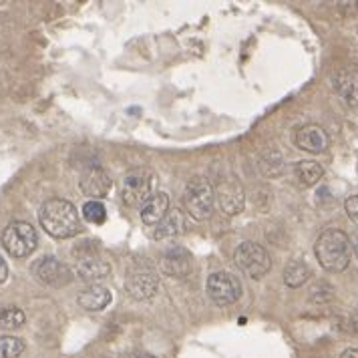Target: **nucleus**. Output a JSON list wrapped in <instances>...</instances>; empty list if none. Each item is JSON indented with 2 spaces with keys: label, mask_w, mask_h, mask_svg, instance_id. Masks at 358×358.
Listing matches in <instances>:
<instances>
[{
  "label": "nucleus",
  "mask_w": 358,
  "mask_h": 358,
  "mask_svg": "<svg viewBox=\"0 0 358 358\" xmlns=\"http://www.w3.org/2000/svg\"><path fill=\"white\" fill-rule=\"evenodd\" d=\"M310 268L304 262H290L284 270V282L290 288H300L308 282Z\"/></svg>",
  "instance_id": "20"
},
{
  "label": "nucleus",
  "mask_w": 358,
  "mask_h": 358,
  "mask_svg": "<svg viewBox=\"0 0 358 358\" xmlns=\"http://www.w3.org/2000/svg\"><path fill=\"white\" fill-rule=\"evenodd\" d=\"M194 270V258L185 248H169L162 256V272L167 276L185 278Z\"/></svg>",
  "instance_id": "12"
},
{
  "label": "nucleus",
  "mask_w": 358,
  "mask_h": 358,
  "mask_svg": "<svg viewBox=\"0 0 358 358\" xmlns=\"http://www.w3.org/2000/svg\"><path fill=\"white\" fill-rule=\"evenodd\" d=\"M332 85L338 93V97L352 109H358V69L346 66L341 69L334 77Z\"/></svg>",
  "instance_id": "14"
},
{
  "label": "nucleus",
  "mask_w": 358,
  "mask_h": 358,
  "mask_svg": "<svg viewBox=\"0 0 358 358\" xmlns=\"http://www.w3.org/2000/svg\"><path fill=\"white\" fill-rule=\"evenodd\" d=\"M27 322V314L17 306H6L0 310V326L6 330H17Z\"/></svg>",
  "instance_id": "21"
},
{
  "label": "nucleus",
  "mask_w": 358,
  "mask_h": 358,
  "mask_svg": "<svg viewBox=\"0 0 358 358\" xmlns=\"http://www.w3.org/2000/svg\"><path fill=\"white\" fill-rule=\"evenodd\" d=\"M83 217L87 220V222H91V224H105V220H107V210H105V206L97 201V199H93V201H87L85 206H83Z\"/></svg>",
  "instance_id": "23"
},
{
  "label": "nucleus",
  "mask_w": 358,
  "mask_h": 358,
  "mask_svg": "<svg viewBox=\"0 0 358 358\" xmlns=\"http://www.w3.org/2000/svg\"><path fill=\"white\" fill-rule=\"evenodd\" d=\"M294 173H296V178L302 185H314V183H318L322 179L324 169H322L320 163L306 159V162H298L294 165Z\"/></svg>",
  "instance_id": "19"
},
{
  "label": "nucleus",
  "mask_w": 358,
  "mask_h": 358,
  "mask_svg": "<svg viewBox=\"0 0 358 358\" xmlns=\"http://www.w3.org/2000/svg\"><path fill=\"white\" fill-rule=\"evenodd\" d=\"M185 229V217H183V212L181 210H169V213L163 217L162 224H157L155 228V234L153 238L155 240H165V238H173Z\"/></svg>",
  "instance_id": "18"
},
{
  "label": "nucleus",
  "mask_w": 358,
  "mask_h": 358,
  "mask_svg": "<svg viewBox=\"0 0 358 358\" xmlns=\"http://www.w3.org/2000/svg\"><path fill=\"white\" fill-rule=\"evenodd\" d=\"M215 194H213L212 183L201 176H196L187 181L185 192H183V208L196 220H208L213 212Z\"/></svg>",
  "instance_id": "3"
},
{
  "label": "nucleus",
  "mask_w": 358,
  "mask_h": 358,
  "mask_svg": "<svg viewBox=\"0 0 358 358\" xmlns=\"http://www.w3.org/2000/svg\"><path fill=\"white\" fill-rule=\"evenodd\" d=\"M314 254L326 272H344L352 258V242L342 229H324L314 244Z\"/></svg>",
  "instance_id": "2"
},
{
  "label": "nucleus",
  "mask_w": 358,
  "mask_h": 358,
  "mask_svg": "<svg viewBox=\"0 0 358 358\" xmlns=\"http://www.w3.org/2000/svg\"><path fill=\"white\" fill-rule=\"evenodd\" d=\"M352 252L357 254V258H358V231L355 234V238H352Z\"/></svg>",
  "instance_id": "28"
},
{
  "label": "nucleus",
  "mask_w": 358,
  "mask_h": 358,
  "mask_svg": "<svg viewBox=\"0 0 358 358\" xmlns=\"http://www.w3.org/2000/svg\"><path fill=\"white\" fill-rule=\"evenodd\" d=\"M33 276L50 288H63L73 282V272L61 260L52 256H43L33 264Z\"/></svg>",
  "instance_id": "9"
},
{
  "label": "nucleus",
  "mask_w": 358,
  "mask_h": 358,
  "mask_svg": "<svg viewBox=\"0 0 358 358\" xmlns=\"http://www.w3.org/2000/svg\"><path fill=\"white\" fill-rule=\"evenodd\" d=\"M123 358H155L153 355H149V352H139V350H135V352H127Z\"/></svg>",
  "instance_id": "26"
},
{
  "label": "nucleus",
  "mask_w": 358,
  "mask_h": 358,
  "mask_svg": "<svg viewBox=\"0 0 358 358\" xmlns=\"http://www.w3.org/2000/svg\"><path fill=\"white\" fill-rule=\"evenodd\" d=\"M294 143L300 147L302 151H308V153H324L328 145H330V137L320 125L308 123V125H302L300 129L294 133Z\"/></svg>",
  "instance_id": "11"
},
{
  "label": "nucleus",
  "mask_w": 358,
  "mask_h": 358,
  "mask_svg": "<svg viewBox=\"0 0 358 358\" xmlns=\"http://www.w3.org/2000/svg\"><path fill=\"white\" fill-rule=\"evenodd\" d=\"M344 210L348 213V217L358 226V196L348 197V199L344 201Z\"/></svg>",
  "instance_id": "24"
},
{
  "label": "nucleus",
  "mask_w": 358,
  "mask_h": 358,
  "mask_svg": "<svg viewBox=\"0 0 358 358\" xmlns=\"http://www.w3.org/2000/svg\"><path fill=\"white\" fill-rule=\"evenodd\" d=\"M234 260H236V266L252 280H260L272 268V258H270L268 250L256 242H244L238 245Z\"/></svg>",
  "instance_id": "5"
},
{
  "label": "nucleus",
  "mask_w": 358,
  "mask_h": 358,
  "mask_svg": "<svg viewBox=\"0 0 358 358\" xmlns=\"http://www.w3.org/2000/svg\"><path fill=\"white\" fill-rule=\"evenodd\" d=\"M38 222L43 229L57 240L73 238L81 231V217L77 208L69 199L61 197H52L43 203L38 212Z\"/></svg>",
  "instance_id": "1"
},
{
  "label": "nucleus",
  "mask_w": 358,
  "mask_h": 358,
  "mask_svg": "<svg viewBox=\"0 0 358 358\" xmlns=\"http://www.w3.org/2000/svg\"><path fill=\"white\" fill-rule=\"evenodd\" d=\"M2 248L13 256V258H27L34 252L38 244L36 229L29 222H13L2 231Z\"/></svg>",
  "instance_id": "4"
},
{
  "label": "nucleus",
  "mask_w": 358,
  "mask_h": 358,
  "mask_svg": "<svg viewBox=\"0 0 358 358\" xmlns=\"http://www.w3.org/2000/svg\"><path fill=\"white\" fill-rule=\"evenodd\" d=\"M341 358H358V348H346Z\"/></svg>",
  "instance_id": "27"
},
{
  "label": "nucleus",
  "mask_w": 358,
  "mask_h": 358,
  "mask_svg": "<svg viewBox=\"0 0 358 358\" xmlns=\"http://www.w3.org/2000/svg\"><path fill=\"white\" fill-rule=\"evenodd\" d=\"M206 292L215 306H231L242 298V282L229 272H213L208 278Z\"/></svg>",
  "instance_id": "7"
},
{
  "label": "nucleus",
  "mask_w": 358,
  "mask_h": 358,
  "mask_svg": "<svg viewBox=\"0 0 358 358\" xmlns=\"http://www.w3.org/2000/svg\"><path fill=\"white\" fill-rule=\"evenodd\" d=\"M169 210H171L169 196L163 194V192L153 194V197L141 208V220H143L145 226H157V224H162L163 217L169 213Z\"/></svg>",
  "instance_id": "17"
},
{
  "label": "nucleus",
  "mask_w": 358,
  "mask_h": 358,
  "mask_svg": "<svg viewBox=\"0 0 358 358\" xmlns=\"http://www.w3.org/2000/svg\"><path fill=\"white\" fill-rule=\"evenodd\" d=\"M153 185H155V179H153L149 169L131 171L129 176L123 179V187H121L123 201L129 208H143L153 197Z\"/></svg>",
  "instance_id": "6"
},
{
  "label": "nucleus",
  "mask_w": 358,
  "mask_h": 358,
  "mask_svg": "<svg viewBox=\"0 0 358 358\" xmlns=\"http://www.w3.org/2000/svg\"><path fill=\"white\" fill-rule=\"evenodd\" d=\"M159 288V276L151 268H131L125 278V290L135 300H149Z\"/></svg>",
  "instance_id": "10"
},
{
  "label": "nucleus",
  "mask_w": 358,
  "mask_h": 358,
  "mask_svg": "<svg viewBox=\"0 0 358 358\" xmlns=\"http://www.w3.org/2000/svg\"><path fill=\"white\" fill-rule=\"evenodd\" d=\"M213 194H215V201H217L220 210L226 215H238L244 210L245 194L238 178L228 176V178L220 179Z\"/></svg>",
  "instance_id": "8"
},
{
  "label": "nucleus",
  "mask_w": 358,
  "mask_h": 358,
  "mask_svg": "<svg viewBox=\"0 0 358 358\" xmlns=\"http://www.w3.org/2000/svg\"><path fill=\"white\" fill-rule=\"evenodd\" d=\"M111 274V266L109 262L99 258L95 254H87L77 262V276L81 278L83 282H91L95 284L99 280L107 278Z\"/></svg>",
  "instance_id": "16"
},
{
  "label": "nucleus",
  "mask_w": 358,
  "mask_h": 358,
  "mask_svg": "<svg viewBox=\"0 0 358 358\" xmlns=\"http://www.w3.org/2000/svg\"><path fill=\"white\" fill-rule=\"evenodd\" d=\"M111 300H113V294H111L109 288H105L103 284H89L77 296L79 306L89 310V312H99V310L107 308L111 304Z\"/></svg>",
  "instance_id": "15"
},
{
  "label": "nucleus",
  "mask_w": 358,
  "mask_h": 358,
  "mask_svg": "<svg viewBox=\"0 0 358 358\" xmlns=\"http://www.w3.org/2000/svg\"><path fill=\"white\" fill-rule=\"evenodd\" d=\"M6 278H8V264H6V260L0 256V284H4Z\"/></svg>",
  "instance_id": "25"
},
{
  "label": "nucleus",
  "mask_w": 358,
  "mask_h": 358,
  "mask_svg": "<svg viewBox=\"0 0 358 358\" xmlns=\"http://www.w3.org/2000/svg\"><path fill=\"white\" fill-rule=\"evenodd\" d=\"M113 181L109 178V173L101 167H89L81 176L79 187L85 196L93 197V199H101L111 192Z\"/></svg>",
  "instance_id": "13"
},
{
  "label": "nucleus",
  "mask_w": 358,
  "mask_h": 358,
  "mask_svg": "<svg viewBox=\"0 0 358 358\" xmlns=\"http://www.w3.org/2000/svg\"><path fill=\"white\" fill-rule=\"evenodd\" d=\"M24 348L27 344L18 336H0V358H18Z\"/></svg>",
  "instance_id": "22"
}]
</instances>
